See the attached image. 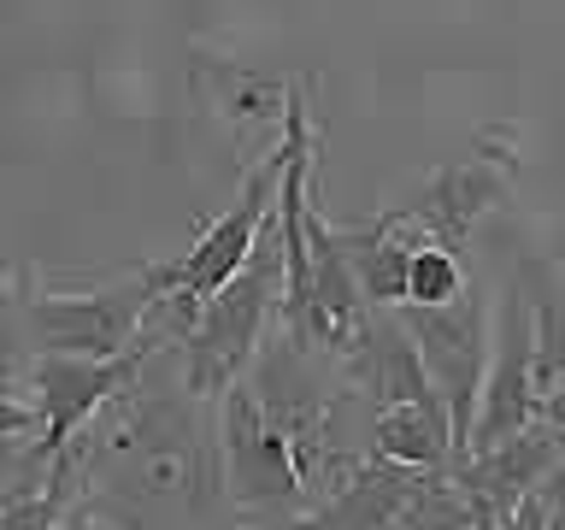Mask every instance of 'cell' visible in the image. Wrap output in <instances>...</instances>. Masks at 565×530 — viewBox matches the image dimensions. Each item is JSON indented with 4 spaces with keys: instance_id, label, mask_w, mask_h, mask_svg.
Wrapping results in <instances>:
<instances>
[{
    "instance_id": "cell-3",
    "label": "cell",
    "mask_w": 565,
    "mask_h": 530,
    "mask_svg": "<svg viewBox=\"0 0 565 530\" xmlns=\"http://www.w3.org/2000/svg\"><path fill=\"white\" fill-rule=\"evenodd\" d=\"M212 418V454H218L224 495L236 501L247 519H295L307 507V489L295 477L289 436L277 431V418L265 413V401L254 395V383H230Z\"/></svg>"
},
{
    "instance_id": "cell-16",
    "label": "cell",
    "mask_w": 565,
    "mask_h": 530,
    "mask_svg": "<svg viewBox=\"0 0 565 530\" xmlns=\"http://www.w3.org/2000/svg\"><path fill=\"white\" fill-rule=\"evenodd\" d=\"M0 436H42V413L18 378H0Z\"/></svg>"
},
{
    "instance_id": "cell-18",
    "label": "cell",
    "mask_w": 565,
    "mask_h": 530,
    "mask_svg": "<svg viewBox=\"0 0 565 530\" xmlns=\"http://www.w3.org/2000/svg\"><path fill=\"white\" fill-rule=\"evenodd\" d=\"M547 530H565V507H559V512H554V524H547Z\"/></svg>"
},
{
    "instance_id": "cell-17",
    "label": "cell",
    "mask_w": 565,
    "mask_h": 530,
    "mask_svg": "<svg viewBox=\"0 0 565 530\" xmlns=\"http://www.w3.org/2000/svg\"><path fill=\"white\" fill-rule=\"evenodd\" d=\"M35 436H0V489L12 484L18 471H24V448H30Z\"/></svg>"
},
{
    "instance_id": "cell-5",
    "label": "cell",
    "mask_w": 565,
    "mask_h": 530,
    "mask_svg": "<svg viewBox=\"0 0 565 530\" xmlns=\"http://www.w3.org/2000/svg\"><path fill=\"white\" fill-rule=\"evenodd\" d=\"M153 353H171V336L148 325V336H141L136 348L113 353V360H77V353H35V360H24L18 365V383H24V395L35 401V413H42V436H35L30 448L42 459L71 448V442L95 424L100 406L141 378V365H148Z\"/></svg>"
},
{
    "instance_id": "cell-12",
    "label": "cell",
    "mask_w": 565,
    "mask_h": 530,
    "mask_svg": "<svg viewBox=\"0 0 565 530\" xmlns=\"http://www.w3.org/2000/svg\"><path fill=\"white\" fill-rule=\"evenodd\" d=\"M371 454L395 459V466H418V471H448L459 459V436H454V418L441 406V395L383 406L371 418Z\"/></svg>"
},
{
    "instance_id": "cell-6",
    "label": "cell",
    "mask_w": 565,
    "mask_h": 530,
    "mask_svg": "<svg viewBox=\"0 0 565 530\" xmlns=\"http://www.w3.org/2000/svg\"><path fill=\"white\" fill-rule=\"evenodd\" d=\"M530 418H536V307H530V283L512 277L489 300V360H483V389H477L466 454L501 448Z\"/></svg>"
},
{
    "instance_id": "cell-13",
    "label": "cell",
    "mask_w": 565,
    "mask_h": 530,
    "mask_svg": "<svg viewBox=\"0 0 565 530\" xmlns=\"http://www.w3.org/2000/svg\"><path fill=\"white\" fill-rule=\"evenodd\" d=\"M335 242H342V259L353 283H360V295L371 307H401L406 300V259H413V242L395 236V219L377 212V219L365 224H335Z\"/></svg>"
},
{
    "instance_id": "cell-1",
    "label": "cell",
    "mask_w": 565,
    "mask_h": 530,
    "mask_svg": "<svg viewBox=\"0 0 565 530\" xmlns=\"http://www.w3.org/2000/svg\"><path fill=\"white\" fill-rule=\"evenodd\" d=\"M100 431L83 442V466H95L130 495H201L218 471L212 431L194 418V395H159L141 378L95 413Z\"/></svg>"
},
{
    "instance_id": "cell-8",
    "label": "cell",
    "mask_w": 565,
    "mask_h": 530,
    "mask_svg": "<svg viewBox=\"0 0 565 530\" xmlns=\"http://www.w3.org/2000/svg\"><path fill=\"white\" fill-rule=\"evenodd\" d=\"M559 466H565V436L554 431V424L530 418L519 436L501 442V448L454 459L448 477H454V489L466 495V507H471V530H494L524 495H536Z\"/></svg>"
},
{
    "instance_id": "cell-4",
    "label": "cell",
    "mask_w": 565,
    "mask_h": 530,
    "mask_svg": "<svg viewBox=\"0 0 565 530\" xmlns=\"http://www.w3.org/2000/svg\"><path fill=\"white\" fill-rule=\"evenodd\" d=\"M153 312L148 265H130V283H100V289H60V283H30L24 289V330L35 353H77V360H113L136 348Z\"/></svg>"
},
{
    "instance_id": "cell-2",
    "label": "cell",
    "mask_w": 565,
    "mask_h": 530,
    "mask_svg": "<svg viewBox=\"0 0 565 530\" xmlns=\"http://www.w3.org/2000/svg\"><path fill=\"white\" fill-rule=\"evenodd\" d=\"M282 283H289V259H282L277 219H265L254 254L242 259V272L218 295H206L194 325L171 342L177 360H183V389L194 401H218L230 383H242L254 371L265 336L277 325Z\"/></svg>"
},
{
    "instance_id": "cell-15",
    "label": "cell",
    "mask_w": 565,
    "mask_h": 530,
    "mask_svg": "<svg viewBox=\"0 0 565 530\" xmlns=\"http://www.w3.org/2000/svg\"><path fill=\"white\" fill-rule=\"evenodd\" d=\"M459 289H466V265H459L454 247L413 242V259H406V300H401V307H448Z\"/></svg>"
},
{
    "instance_id": "cell-7",
    "label": "cell",
    "mask_w": 565,
    "mask_h": 530,
    "mask_svg": "<svg viewBox=\"0 0 565 530\" xmlns=\"http://www.w3.org/2000/svg\"><path fill=\"white\" fill-rule=\"evenodd\" d=\"M413 336L424 378L441 395L459 436V459H466L471 413H477V389H483V360H489V300L471 289H459L448 307H388Z\"/></svg>"
},
{
    "instance_id": "cell-9",
    "label": "cell",
    "mask_w": 565,
    "mask_h": 530,
    "mask_svg": "<svg viewBox=\"0 0 565 530\" xmlns=\"http://www.w3.org/2000/svg\"><path fill=\"white\" fill-rule=\"evenodd\" d=\"M507 177H512L507 159L471 153V159H454V166H436L418 183L413 201L388 206V212H395L401 230H424V242H441V247H454V254H466L471 230L507 201Z\"/></svg>"
},
{
    "instance_id": "cell-14",
    "label": "cell",
    "mask_w": 565,
    "mask_h": 530,
    "mask_svg": "<svg viewBox=\"0 0 565 530\" xmlns=\"http://www.w3.org/2000/svg\"><path fill=\"white\" fill-rule=\"evenodd\" d=\"M194 77L206 83V100L218 106V118L230 130H282L295 100L289 77H265V71L218 65V60H194Z\"/></svg>"
},
{
    "instance_id": "cell-10",
    "label": "cell",
    "mask_w": 565,
    "mask_h": 530,
    "mask_svg": "<svg viewBox=\"0 0 565 530\" xmlns=\"http://www.w3.org/2000/svg\"><path fill=\"white\" fill-rule=\"evenodd\" d=\"M436 471H418V466H395L383 454H353L342 484H335L312 512H300L282 530H406L413 519L418 495L430 489Z\"/></svg>"
},
{
    "instance_id": "cell-11",
    "label": "cell",
    "mask_w": 565,
    "mask_h": 530,
    "mask_svg": "<svg viewBox=\"0 0 565 530\" xmlns=\"http://www.w3.org/2000/svg\"><path fill=\"white\" fill-rule=\"evenodd\" d=\"M335 371L348 378V395H360L371 413L436 395L430 378H424V360H418L413 336H406V325H401L395 312H383V307H377V318H371V336L360 342V353L342 360Z\"/></svg>"
}]
</instances>
